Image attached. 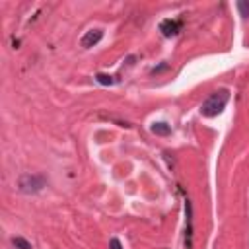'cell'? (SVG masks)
Returning <instances> with one entry per match:
<instances>
[{"label": "cell", "instance_id": "1", "mask_svg": "<svg viewBox=\"0 0 249 249\" xmlns=\"http://www.w3.org/2000/svg\"><path fill=\"white\" fill-rule=\"evenodd\" d=\"M228 99H230V91L228 89H218V91L210 93L204 99V103L200 105V113L204 117H216V115H220L224 111Z\"/></svg>", "mask_w": 249, "mask_h": 249}, {"label": "cell", "instance_id": "2", "mask_svg": "<svg viewBox=\"0 0 249 249\" xmlns=\"http://www.w3.org/2000/svg\"><path fill=\"white\" fill-rule=\"evenodd\" d=\"M45 185H47V179L39 173H21L18 177V191L23 195H35L43 191Z\"/></svg>", "mask_w": 249, "mask_h": 249}, {"label": "cell", "instance_id": "3", "mask_svg": "<svg viewBox=\"0 0 249 249\" xmlns=\"http://www.w3.org/2000/svg\"><path fill=\"white\" fill-rule=\"evenodd\" d=\"M101 37H103V31L101 29H88L84 35H82V39H80V45L84 47V49H91V47H95L99 41H101Z\"/></svg>", "mask_w": 249, "mask_h": 249}, {"label": "cell", "instance_id": "4", "mask_svg": "<svg viewBox=\"0 0 249 249\" xmlns=\"http://www.w3.org/2000/svg\"><path fill=\"white\" fill-rule=\"evenodd\" d=\"M183 27L181 19H163L160 23V31L163 33V37H175Z\"/></svg>", "mask_w": 249, "mask_h": 249}, {"label": "cell", "instance_id": "5", "mask_svg": "<svg viewBox=\"0 0 249 249\" xmlns=\"http://www.w3.org/2000/svg\"><path fill=\"white\" fill-rule=\"evenodd\" d=\"M185 210H187V237H185V245H187V249H191V245H193V220H191V212H193V206H191V202H189V198H185Z\"/></svg>", "mask_w": 249, "mask_h": 249}, {"label": "cell", "instance_id": "6", "mask_svg": "<svg viewBox=\"0 0 249 249\" xmlns=\"http://www.w3.org/2000/svg\"><path fill=\"white\" fill-rule=\"evenodd\" d=\"M150 130H152L154 134H158V136H167V134L171 132V126H169L167 123H163V121H158V123H152Z\"/></svg>", "mask_w": 249, "mask_h": 249}, {"label": "cell", "instance_id": "7", "mask_svg": "<svg viewBox=\"0 0 249 249\" xmlns=\"http://www.w3.org/2000/svg\"><path fill=\"white\" fill-rule=\"evenodd\" d=\"M12 245L16 249H33V245L25 237H12Z\"/></svg>", "mask_w": 249, "mask_h": 249}, {"label": "cell", "instance_id": "8", "mask_svg": "<svg viewBox=\"0 0 249 249\" xmlns=\"http://www.w3.org/2000/svg\"><path fill=\"white\" fill-rule=\"evenodd\" d=\"M95 80H97L101 86H113V84H115V78L109 76V74H97Z\"/></svg>", "mask_w": 249, "mask_h": 249}, {"label": "cell", "instance_id": "9", "mask_svg": "<svg viewBox=\"0 0 249 249\" xmlns=\"http://www.w3.org/2000/svg\"><path fill=\"white\" fill-rule=\"evenodd\" d=\"M237 10H239V16H241L243 19L249 18V2H245V0L237 2Z\"/></svg>", "mask_w": 249, "mask_h": 249}, {"label": "cell", "instance_id": "10", "mask_svg": "<svg viewBox=\"0 0 249 249\" xmlns=\"http://www.w3.org/2000/svg\"><path fill=\"white\" fill-rule=\"evenodd\" d=\"M109 249H123V245H121V241H119L117 237H113V239L109 241Z\"/></svg>", "mask_w": 249, "mask_h": 249}]
</instances>
